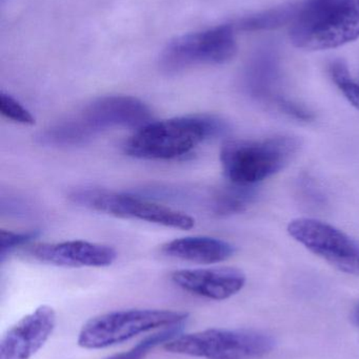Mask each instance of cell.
Wrapping results in <instances>:
<instances>
[{
  "mask_svg": "<svg viewBox=\"0 0 359 359\" xmlns=\"http://www.w3.org/2000/svg\"><path fill=\"white\" fill-rule=\"evenodd\" d=\"M78 117L95 135L115 128L139 130L153 121L151 109L132 96H105L95 99Z\"/></svg>",
  "mask_w": 359,
  "mask_h": 359,
  "instance_id": "30bf717a",
  "label": "cell"
},
{
  "mask_svg": "<svg viewBox=\"0 0 359 359\" xmlns=\"http://www.w3.org/2000/svg\"><path fill=\"white\" fill-rule=\"evenodd\" d=\"M237 53L235 27L218 25L173 39L160 56V69L169 75L197 65H223Z\"/></svg>",
  "mask_w": 359,
  "mask_h": 359,
  "instance_id": "8992f818",
  "label": "cell"
},
{
  "mask_svg": "<svg viewBox=\"0 0 359 359\" xmlns=\"http://www.w3.org/2000/svg\"><path fill=\"white\" fill-rule=\"evenodd\" d=\"M183 325L185 324L158 330L157 332L141 339L128 351L114 354L105 359H145L158 346H164L168 341H172L173 339L181 334Z\"/></svg>",
  "mask_w": 359,
  "mask_h": 359,
  "instance_id": "2e32d148",
  "label": "cell"
},
{
  "mask_svg": "<svg viewBox=\"0 0 359 359\" xmlns=\"http://www.w3.org/2000/svg\"><path fill=\"white\" fill-rule=\"evenodd\" d=\"M57 316L42 305L13 325L0 341V359H31L54 332Z\"/></svg>",
  "mask_w": 359,
  "mask_h": 359,
  "instance_id": "8fae6325",
  "label": "cell"
},
{
  "mask_svg": "<svg viewBox=\"0 0 359 359\" xmlns=\"http://www.w3.org/2000/svg\"><path fill=\"white\" fill-rule=\"evenodd\" d=\"M352 320L355 323V325L359 326V305L356 307V309L354 310L353 316H352Z\"/></svg>",
  "mask_w": 359,
  "mask_h": 359,
  "instance_id": "7402d4cb",
  "label": "cell"
},
{
  "mask_svg": "<svg viewBox=\"0 0 359 359\" xmlns=\"http://www.w3.org/2000/svg\"><path fill=\"white\" fill-rule=\"evenodd\" d=\"M95 136L96 135L77 117L46 128L38 135L37 140L46 147H78L86 144Z\"/></svg>",
  "mask_w": 359,
  "mask_h": 359,
  "instance_id": "5bb4252c",
  "label": "cell"
},
{
  "mask_svg": "<svg viewBox=\"0 0 359 359\" xmlns=\"http://www.w3.org/2000/svg\"><path fill=\"white\" fill-rule=\"evenodd\" d=\"M189 313L175 310L126 309L99 314L80 329L77 344L86 350L119 345L137 335L185 324Z\"/></svg>",
  "mask_w": 359,
  "mask_h": 359,
  "instance_id": "277c9868",
  "label": "cell"
},
{
  "mask_svg": "<svg viewBox=\"0 0 359 359\" xmlns=\"http://www.w3.org/2000/svg\"><path fill=\"white\" fill-rule=\"evenodd\" d=\"M171 280L183 291L217 302L237 294L246 284L244 272L233 267L176 270Z\"/></svg>",
  "mask_w": 359,
  "mask_h": 359,
  "instance_id": "7c38bea8",
  "label": "cell"
},
{
  "mask_svg": "<svg viewBox=\"0 0 359 359\" xmlns=\"http://www.w3.org/2000/svg\"><path fill=\"white\" fill-rule=\"evenodd\" d=\"M288 232L339 271L359 276V243L339 228L320 219L299 217L290 222Z\"/></svg>",
  "mask_w": 359,
  "mask_h": 359,
  "instance_id": "ba28073f",
  "label": "cell"
},
{
  "mask_svg": "<svg viewBox=\"0 0 359 359\" xmlns=\"http://www.w3.org/2000/svg\"><path fill=\"white\" fill-rule=\"evenodd\" d=\"M22 253L38 263L65 268L109 267L117 257L112 247L82 240L30 244Z\"/></svg>",
  "mask_w": 359,
  "mask_h": 359,
  "instance_id": "9c48e42d",
  "label": "cell"
},
{
  "mask_svg": "<svg viewBox=\"0 0 359 359\" xmlns=\"http://www.w3.org/2000/svg\"><path fill=\"white\" fill-rule=\"evenodd\" d=\"M252 186L232 184L219 189L212 201V211L218 217H228L246 210L256 198Z\"/></svg>",
  "mask_w": 359,
  "mask_h": 359,
  "instance_id": "9a60e30c",
  "label": "cell"
},
{
  "mask_svg": "<svg viewBox=\"0 0 359 359\" xmlns=\"http://www.w3.org/2000/svg\"><path fill=\"white\" fill-rule=\"evenodd\" d=\"M275 346L271 335L255 330L212 328L179 334L168 341L169 353L204 359H259Z\"/></svg>",
  "mask_w": 359,
  "mask_h": 359,
  "instance_id": "5b68a950",
  "label": "cell"
},
{
  "mask_svg": "<svg viewBox=\"0 0 359 359\" xmlns=\"http://www.w3.org/2000/svg\"><path fill=\"white\" fill-rule=\"evenodd\" d=\"M70 198L76 204L122 219H138L183 230L192 229L195 225V219L187 213L134 194L82 188L74 190Z\"/></svg>",
  "mask_w": 359,
  "mask_h": 359,
  "instance_id": "52a82bcc",
  "label": "cell"
},
{
  "mask_svg": "<svg viewBox=\"0 0 359 359\" xmlns=\"http://www.w3.org/2000/svg\"><path fill=\"white\" fill-rule=\"evenodd\" d=\"M0 111L6 119L12 120L22 126H34L35 117L16 99L6 93H0Z\"/></svg>",
  "mask_w": 359,
  "mask_h": 359,
  "instance_id": "44dd1931",
  "label": "cell"
},
{
  "mask_svg": "<svg viewBox=\"0 0 359 359\" xmlns=\"http://www.w3.org/2000/svg\"><path fill=\"white\" fill-rule=\"evenodd\" d=\"M299 149L301 141L292 136L228 141L221 151V163L230 183L253 186L285 170Z\"/></svg>",
  "mask_w": 359,
  "mask_h": 359,
  "instance_id": "3957f363",
  "label": "cell"
},
{
  "mask_svg": "<svg viewBox=\"0 0 359 359\" xmlns=\"http://www.w3.org/2000/svg\"><path fill=\"white\" fill-rule=\"evenodd\" d=\"M162 251L173 259L209 265L221 263L233 257L235 247L211 236H185L162 245Z\"/></svg>",
  "mask_w": 359,
  "mask_h": 359,
  "instance_id": "4fadbf2b",
  "label": "cell"
},
{
  "mask_svg": "<svg viewBox=\"0 0 359 359\" xmlns=\"http://www.w3.org/2000/svg\"><path fill=\"white\" fill-rule=\"evenodd\" d=\"M299 6H289L275 10L267 11L263 14L246 17L238 21L236 27L242 31H261V29H270L280 27L288 21L294 19Z\"/></svg>",
  "mask_w": 359,
  "mask_h": 359,
  "instance_id": "e0dca14e",
  "label": "cell"
},
{
  "mask_svg": "<svg viewBox=\"0 0 359 359\" xmlns=\"http://www.w3.org/2000/svg\"><path fill=\"white\" fill-rule=\"evenodd\" d=\"M297 48L328 50L359 38V0H306L292 21Z\"/></svg>",
  "mask_w": 359,
  "mask_h": 359,
  "instance_id": "7a4b0ae2",
  "label": "cell"
},
{
  "mask_svg": "<svg viewBox=\"0 0 359 359\" xmlns=\"http://www.w3.org/2000/svg\"><path fill=\"white\" fill-rule=\"evenodd\" d=\"M275 76V57L272 53H261L248 69V82L253 90H265Z\"/></svg>",
  "mask_w": 359,
  "mask_h": 359,
  "instance_id": "ac0fdd59",
  "label": "cell"
},
{
  "mask_svg": "<svg viewBox=\"0 0 359 359\" xmlns=\"http://www.w3.org/2000/svg\"><path fill=\"white\" fill-rule=\"evenodd\" d=\"M38 230L25 232L0 231V259L4 262L8 255L20 247H27L39 236Z\"/></svg>",
  "mask_w": 359,
  "mask_h": 359,
  "instance_id": "ffe728a7",
  "label": "cell"
},
{
  "mask_svg": "<svg viewBox=\"0 0 359 359\" xmlns=\"http://www.w3.org/2000/svg\"><path fill=\"white\" fill-rule=\"evenodd\" d=\"M331 74H332L333 80L345 95L346 98L359 111V84L352 79L346 65H344L341 61L333 63L331 67Z\"/></svg>",
  "mask_w": 359,
  "mask_h": 359,
  "instance_id": "d6986e66",
  "label": "cell"
},
{
  "mask_svg": "<svg viewBox=\"0 0 359 359\" xmlns=\"http://www.w3.org/2000/svg\"><path fill=\"white\" fill-rule=\"evenodd\" d=\"M228 130L225 120L208 114L152 121L126 141L124 153L153 161L183 159L207 141L223 136Z\"/></svg>",
  "mask_w": 359,
  "mask_h": 359,
  "instance_id": "6da1fadb",
  "label": "cell"
}]
</instances>
